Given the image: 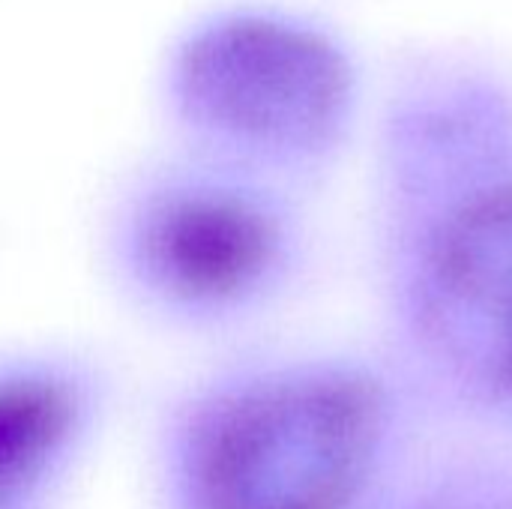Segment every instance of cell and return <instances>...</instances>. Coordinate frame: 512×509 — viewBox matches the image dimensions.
<instances>
[{"instance_id":"obj_6","label":"cell","mask_w":512,"mask_h":509,"mask_svg":"<svg viewBox=\"0 0 512 509\" xmlns=\"http://www.w3.org/2000/svg\"><path fill=\"white\" fill-rule=\"evenodd\" d=\"M507 387H510V390H512V378H510V384H507Z\"/></svg>"},{"instance_id":"obj_2","label":"cell","mask_w":512,"mask_h":509,"mask_svg":"<svg viewBox=\"0 0 512 509\" xmlns=\"http://www.w3.org/2000/svg\"><path fill=\"white\" fill-rule=\"evenodd\" d=\"M297 222L279 183L159 141L108 189L96 261L150 327L216 336L261 312L291 279Z\"/></svg>"},{"instance_id":"obj_4","label":"cell","mask_w":512,"mask_h":509,"mask_svg":"<svg viewBox=\"0 0 512 509\" xmlns=\"http://www.w3.org/2000/svg\"><path fill=\"white\" fill-rule=\"evenodd\" d=\"M111 366L78 345L0 348V509H45L93 450L111 405Z\"/></svg>"},{"instance_id":"obj_5","label":"cell","mask_w":512,"mask_h":509,"mask_svg":"<svg viewBox=\"0 0 512 509\" xmlns=\"http://www.w3.org/2000/svg\"><path fill=\"white\" fill-rule=\"evenodd\" d=\"M429 315L444 339L512 378V180L471 195L429 252Z\"/></svg>"},{"instance_id":"obj_3","label":"cell","mask_w":512,"mask_h":509,"mask_svg":"<svg viewBox=\"0 0 512 509\" xmlns=\"http://www.w3.org/2000/svg\"><path fill=\"white\" fill-rule=\"evenodd\" d=\"M150 99L165 144L282 183L342 141L354 69L312 18L261 0H216L165 33Z\"/></svg>"},{"instance_id":"obj_1","label":"cell","mask_w":512,"mask_h":509,"mask_svg":"<svg viewBox=\"0 0 512 509\" xmlns=\"http://www.w3.org/2000/svg\"><path fill=\"white\" fill-rule=\"evenodd\" d=\"M384 396L327 360H234L189 375L150 447L156 509H357Z\"/></svg>"}]
</instances>
